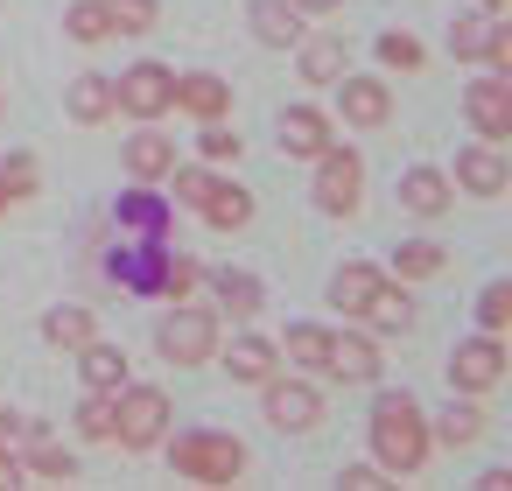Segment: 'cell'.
Returning <instances> with one entry per match:
<instances>
[{
    "mask_svg": "<svg viewBox=\"0 0 512 491\" xmlns=\"http://www.w3.org/2000/svg\"><path fill=\"white\" fill-rule=\"evenodd\" d=\"M372 456H379V470H393V477H407V470L428 463V421H421L414 393H386V400L372 407Z\"/></svg>",
    "mask_w": 512,
    "mask_h": 491,
    "instance_id": "1",
    "label": "cell"
},
{
    "mask_svg": "<svg viewBox=\"0 0 512 491\" xmlns=\"http://www.w3.org/2000/svg\"><path fill=\"white\" fill-rule=\"evenodd\" d=\"M169 463H176V477H190V484H232V477L246 470V442L197 428V435H176V442H169Z\"/></svg>",
    "mask_w": 512,
    "mask_h": 491,
    "instance_id": "2",
    "label": "cell"
},
{
    "mask_svg": "<svg viewBox=\"0 0 512 491\" xmlns=\"http://www.w3.org/2000/svg\"><path fill=\"white\" fill-rule=\"evenodd\" d=\"M155 351L169 358V365H211L218 358V316L211 309H190V302H176L162 323H155Z\"/></svg>",
    "mask_w": 512,
    "mask_h": 491,
    "instance_id": "3",
    "label": "cell"
},
{
    "mask_svg": "<svg viewBox=\"0 0 512 491\" xmlns=\"http://www.w3.org/2000/svg\"><path fill=\"white\" fill-rule=\"evenodd\" d=\"M162 428H169V393H162V386H120V393H113V442L155 449Z\"/></svg>",
    "mask_w": 512,
    "mask_h": 491,
    "instance_id": "4",
    "label": "cell"
},
{
    "mask_svg": "<svg viewBox=\"0 0 512 491\" xmlns=\"http://www.w3.org/2000/svg\"><path fill=\"white\" fill-rule=\"evenodd\" d=\"M358 197H365V162H358V148H337V141H330V148L316 155V211L351 218Z\"/></svg>",
    "mask_w": 512,
    "mask_h": 491,
    "instance_id": "5",
    "label": "cell"
},
{
    "mask_svg": "<svg viewBox=\"0 0 512 491\" xmlns=\"http://www.w3.org/2000/svg\"><path fill=\"white\" fill-rule=\"evenodd\" d=\"M176 106V71L162 64H134L120 85H113V113H134V120H162Z\"/></svg>",
    "mask_w": 512,
    "mask_h": 491,
    "instance_id": "6",
    "label": "cell"
},
{
    "mask_svg": "<svg viewBox=\"0 0 512 491\" xmlns=\"http://www.w3.org/2000/svg\"><path fill=\"white\" fill-rule=\"evenodd\" d=\"M463 113H470V127H477V141H512V85H505V71L477 78V85L463 92Z\"/></svg>",
    "mask_w": 512,
    "mask_h": 491,
    "instance_id": "7",
    "label": "cell"
},
{
    "mask_svg": "<svg viewBox=\"0 0 512 491\" xmlns=\"http://www.w3.org/2000/svg\"><path fill=\"white\" fill-rule=\"evenodd\" d=\"M498 379H505V344L498 337H470V344L449 351V386L456 393H491Z\"/></svg>",
    "mask_w": 512,
    "mask_h": 491,
    "instance_id": "8",
    "label": "cell"
},
{
    "mask_svg": "<svg viewBox=\"0 0 512 491\" xmlns=\"http://www.w3.org/2000/svg\"><path fill=\"white\" fill-rule=\"evenodd\" d=\"M267 421H274L281 435H302V428L323 421V393L302 386V379H267Z\"/></svg>",
    "mask_w": 512,
    "mask_h": 491,
    "instance_id": "9",
    "label": "cell"
},
{
    "mask_svg": "<svg viewBox=\"0 0 512 491\" xmlns=\"http://www.w3.org/2000/svg\"><path fill=\"white\" fill-rule=\"evenodd\" d=\"M456 183H463L470 197H505V183H512L505 141H477V148H463V155H456Z\"/></svg>",
    "mask_w": 512,
    "mask_h": 491,
    "instance_id": "10",
    "label": "cell"
},
{
    "mask_svg": "<svg viewBox=\"0 0 512 491\" xmlns=\"http://www.w3.org/2000/svg\"><path fill=\"white\" fill-rule=\"evenodd\" d=\"M323 372L344 379V386H365V379H379V344L358 337V330H337L330 351H323Z\"/></svg>",
    "mask_w": 512,
    "mask_h": 491,
    "instance_id": "11",
    "label": "cell"
},
{
    "mask_svg": "<svg viewBox=\"0 0 512 491\" xmlns=\"http://www.w3.org/2000/svg\"><path fill=\"white\" fill-rule=\"evenodd\" d=\"M337 106H344L351 127H386V120H393V92H386L379 78H344V85H337Z\"/></svg>",
    "mask_w": 512,
    "mask_h": 491,
    "instance_id": "12",
    "label": "cell"
},
{
    "mask_svg": "<svg viewBox=\"0 0 512 491\" xmlns=\"http://www.w3.org/2000/svg\"><path fill=\"white\" fill-rule=\"evenodd\" d=\"M176 106L197 113V120H225L232 113V85L218 71H190V78H176Z\"/></svg>",
    "mask_w": 512,
    "mask_h": 491,
    "instance_id": "13",
    "label": "cell"
},
{
    "mask_svg": "<svg viewBox=\"0 0 512 491\" xmlns=\"http://www.w3.org/2000/svg\"><path fill=\"white\" fill-rule=\"evenodd\" d=\"M281 148L302 155V162H316V155L330 148V120H323L316 106H288V113H281Z\"/></svg>",
    "mask_w": 512,
    "mask_h": 491,
    "instance_id": "14",
    "label": "cell"
},
{
    "mask_svg": "<svg viewBox=\"0 0 512 491\" xmlns=\"http://www.w3.org/2000/svg\"><path fill=\"white\" fill-rule=\"evenodd\" d=\"M449 197H456V190H449L442 169H407V176H400V211H414V218H442Z\"/></svg>",
    "mask_w": 512,
    "mask_h": 491,
    "instance_id": "15",
    "label": "cell"
},
{
    "mask_svg": "<svg viewBox=\"0 0 512 491\" xmlns=\"http://www.w3.org/2000/svg\"><path fill=\"white\" fill-rule=\"evenodd\" d=\"M274 365H281V351H274L267 337H232V344H225V372H232L239 386H267Z\"/></svg>",
    "mask_w": 512,
    "mask_h": 491,
    "instance_id": "16",
    "label": "cell"
},
{
    "mask_svg": "<svg viewBox=\"0 0 512 491\" xmlns=\"http://www.w3.org/2000/svg\"><path fill=\"white\" fill-rule=\"evenodd\" d=\"M197 211H204V225H211V232H246V225H253V197H246L239 183H211Z\"/></svg>",
    "mask_w": 512,
    "mask_h": 491,
    "instance_id": "17",
    "label": "cell"
},
{
    "mask_svg": "<svg viewBox=\"0 0 512 491\" xmlns=\"http://www.w3.org/2000/svg\"><path fill=\"white\" fill-rule=\"evenodd\" d=\"M246 22H253V36H260L267 50H295V43H302V15L288 8V0H253Z\"/></svg>",
    "mask_w": 512,
    "mask_h": 491,
    "instance_id": "18",
    "label": "cell"
},
{
    "mask_svg": "<svg viewBox=\"0 0 512 491\" xmlns=\"http://www.w3.org/2000/svg\"><path fill=\"white\" fill-rule=\"evenodd\" d=\"M127 169H134V183L169 176V169H176V141H169V134H155V127H141V134L127 141Z\"/></svg>",
    "mask_w": 512,
    "mask_h": 491,
    "instance_id": "19",
    "label": "cell"
},
{
    "mask_svg": "<svg viewBox=\"0 0 512 491\" xmlns=\"http://www.w3.org/2000/svg\"><path fill=\"white\" fill-rule=\"evenodd\" d=\"M64 106H71V120L78 127H99V120H113V78H71V92H64Z\"/></svg>",
    "mask_w": 512,
    "mask_h": 491,
    "instance_id": "20",
    "label": "cell"
},
{
    "mask_svg": "<svg viewBox=\"0 0 512 491\" xmlns=\"http://www.w3.org/2000/svg\"><path fill=\"white\" fill-rule=\"evenodd\" d=\"M22 435H29V470H36V477H57V484L78 477V456H71L64 442H50L43 421H22Z\"/></svg>",
    "mask_w": 512,
    "mask_h": 491,
    "instance_id": "21",
    "label": "cell"
},
{
    "mask_svg": "<svg viewBox=\"0 0 512 491\" xmlns=\"http://www.w3.org/2000/svg\"><path fill=\"white\" fill-rule=\"evenodd\" d=\"M372 288H379V274H372L365 260H351V267L330 274V309H337V316H358V309L372 302Z\"/></svg>",
    "mask_w": 512,
    "mask_h": 491,
    "instance_id": "22",
    "label": "cell"
},
{
    "mask_svg": "<svg viewBox=\"0 0 512 491\" xmlns=\"http://www.w3.org/2000/svg\"><path fill=\"white\" fill-rule=\"evenodd\" d=\"M43 337H50L57 351H85V344L99 337V323H92V309H50V316H43Z\"/></svg>",
    "mask_w": 512,
    "mask_h": 491,
    "instance_id": "23",
    "label": "cell"
},
{
    "mask_svg": "<svg viewBox=\"0 0 512 491\" xmlns=\"http://www.w3.org/2000/svg\"><path fill=\"white\" fill-rule=\"evenodd\" d=\"M85 386L92 393H120L127 386V351H113V344H85Z\"/></svg>",
    "mask_w": 512,
    "mask_h": 491,
    "instance_id": "24",
    "label": "cell"
},
{
    "mask_svg": "<svg viewBox=\"0 0 512 491\" xmlns=\"http://www.w3.org/2000/svg\"><path fill=\"white\" fill-rule=\"evenodd\" d=\"M302 78H309V85H337V78H344V36L302 43Z\"/></svg>",
    "mask_w": 512,
    "mask_h": 491,
    "instance_id": "25",
    "label": "cell"
},
{
    "mask_svg": "<svg viewBox=\"0 0 512 491\" xmlns=\"http://www.w3.org/2000/svg\"><path fill=\"white\" fill-rule=\"evenodd\" d=\"M358 316H365L372 330H407V323H414V302H407V288H386V281H379Z\"/></svg>",
    "mask_w": 512,
    "mask_h": 491,
    "instance_id": "26",
    "label": "cell"
},
{
    "mask_svg": "<svg viewBox=\"0 0 512 491\" xmlns=\"http://www.w3.org/2000/svg\"><path fill=\"white\" fill-rule=\"evenodd\" d=\"M36 197V155H8L0 162V218H8V204H29Z\"/></svg>",
    "mask_w": 512,
    "mask_h": 491,
    "instance_id": "27",
    "label": "cell"
},
{
    "mask_svg": "<svg viewBox=\"0 0 512 491\" xmlns=\"http://www.w3.org/2000/svg\"><path fill=\"white\" fill-rule=\"evenodd\" d=\"M99 8H106V22H113V36H148L155 29V0H99Z\"/></svg>",
    "mask_w": 512,
    "mask_h": 491,
    "instance_id": "28",
    "label": "cell"
},
{
    "mask_svg": "<svg viewBox=\"0 0 512 491\" xmlns=\"http://www.w3.org/2000/svg\"><path fill=\"white\" fill-rule=\"evenodd\" d=\"M393 260H400V281H428V274H442V267H449V253H442L435 239H407Z\"/></svg>",
    "mask_w": 512,
    "mask_h": 491,
    "instance_id": "29",
    "label": "cell"
},
{
    "mask_svg": "<svg viewBox=\"0 0 512 491\" xmlns=\"http://www.w3.org/2000/svg\"><path fill=\"white\" fill-rule=\"evenodd\" d=\"M484 428H491V421H484V407H449V414L435 421V435H442L449 449H470V442H484Z\"/></svg>",
    "mask_w": 512,
    "mask_h": 491,
    "instance_id": "30",
    "label": "cell"
},
{
    "mask_svg": "<svg viewBox=\"0 0 512 491\" xmlns=\"http://www.w3.org/2000/svg\"><path fill=\"white\" fill-rule=\"evenodd\" d=\"M323 351H330V330H316V323H295V330H288V365L323 372Z\"/></svg>",
    "mask_w": 512,
    "mask_h": 491,
    "instance_id": "31",
    "label": "cell"
},
{
    "mask_svg": "<svg viewBox=\"0 0 512 491\" xmlns=\"http://www.w3.org/2000/svg\"><path fill=\"white\" fill-rule=\"evenodd\" d=\"M64 36H71V43H106V36H113V22H106L99 0H78V8L64 15Z\"/></svg>",
    "mask_w": 512,
    "mask_h": 491,
    "instance_id": "32",
    "label": "cell"
},
{
    "mask_svg": "<svg viewBox=\"0 0 512 491\" xmlns=\"http://www.w3.org/2000/svg\"><path fill=\"white\" fill-rule=\"evenodd\" d=\"M477 323H484V337H505V323H512V281H491L477 295Z\"/></svg>",
    "mask_w": 512,
    "mask_h": 491,
    "instance_id": "33",
    "label": "cell"
},
{
    "mask_svg": "<svg viewBox=\"0 0 512 491\" xmlns=\"http://www.w3.org/2000/svg\"><path fill=\"white\" fill-rule=\"evenodd\" d=\"M78 428H85V442H113V393H92L78 407Z\"/></svg>",
    "mask_w": 512,
    "mask_h": 491,
    "instance_id": "34",
    "label": "cell"
},
{
    "mask_svg": "<svg viewBox=\"0 0 512 491\" xmlns=\"http://www.w3.org/2000/svg\"><path fill=\"white\" fill-rule=\"evenodd\" d=\"M484 43H491V22H484V15H463V22L449 29V50H456V57H484Z\"/></svg>",
    "mask_w": 512,
    "mask_h": 491,
    "instance_id": "35",
    "label": "cell"
},
{
    "mask_svg": "<svg viewBox=\"0 0 512 491\" xmlns=\"http://www.w3.org/2000/svg\"><path fill=\"white\" fill-rule=\"evenodd\" d=\"M197 155H204V162H239V155H246V141H239V134H225L218 120H204V141H197Z\"/></svg>",
    "mask_w": 512,
    "mask_h": 491,
    "instance_id": "36",
    "label": "cell"
},
{
    "mask_svg": "<svg viewBox=\"0 0 512 491\" xmlns=\"http://www.w3.org/2000/svg\"><path fill=\"white\" fill-rule=\"evenodd\" d=\"M218 302H225L232 316H253V309H260V288H253L246 274H218Z\"/></svg>",
    "mask_w": 512,
    "mask_h": 491,
    "instance_id": "37",
    "label": "cell"
},
{
    "mask_svg": "<svg viewBox=\"0 0 512 491\" xmlns=\"http://www.w3.org/2000/svg\"><path fill=\"white\" fill-rule=\"evenodd\" d=\"M379 57H386L393 71H421V43H414V36H400V29H393V36H379Z\"/></svg>",
    "mask_w": 512,
    "mask_h": 491,
    "instance_id": "38",
    "label": "cell"
},
{
    "mask_svg": "<svg viewBox=\"0 0 512 491\" xmlns=\"http://www.w3.org/2000/svg\"><path fill=\"white\" fill-rule=\"evenodd\" d=\"M176 176V197L183 204H204V190H211V169H169Z\"/></svg>",
    "mask_w": 512,
    "mask_h": 491,
    "instance_id": "39",
    "label": "cell"
},
{
    "mask_svg": "<svg viewBox=\"0 0 512 491\" xmlns=\"http://www.w3.org/2000/svg\"><path fill=\"white\" fill-rule=\"evenodd\" d=\"M484 64H491V71H512V29H498V22H491V43H484Z\"/></svg>",
    "mask_w": 512,
    "mask_h": 491,
    "instance_id": "40",
    "label": "cell"
},
{
    "mask_svg": "<svg viewBox=\"0 0 512 491\" xmlns=\"http://www.w3.org/2000/svg\"><path fill=\"white\" fill-rule=\"evenodd\" d=\"M344 484H351V491H379V484H386V477H379V470H372V463H351V470H344Z\"/></svg>",
    "mask_w": 512,
    "mask_h": 491,
    "instance_id": "41",
    "label": "cell"
},
{
    "mask_svg": "<svg viewBox=\"0 0 512 491\" xmlns=\"http://www.w3.org/2000/svg\"><path fill=\"white\" fill-rule=\"evenodd\" d=\"M288 8H295V15H337L344 0H288Z\"/></svg>",
    "mask_w": 512,
    "mask_h": 491,
    "instance_id": "42",
    "label": "cell"
},
{
    "mask_svg": "<svg viewBox=\"0 0 512 491\" xmlns=\"http://www.w3.org/2000/svg\"><path fill=\"white\" fill-rule=\"evenodd\" d=\"M15 484H22V463H15L8 449H0V491H15Z\"/></svg>",
    "mask_w": 512,
    "mask_h": 491,
    "instance_id": "43",
    "label": "cell"
},
{
    "mask_svg": "<svg viewBox=\"0 0 512 491\" xmlns=\"http://www.w3.org/2000/svg\"><path fill=\"white\" fill-rule=\"evenodd\" d=\"M15 428H22L15 414H0V449H8V442H15Z\"/></svg>",
    "mask_w": 512,
    "mask_h": 491,
    "instance_id": "44",
    "label": "cell"
},
{
    "mask_svg": "<svg viewBox=\"0 0 512 491\" xmlns=\"http://www.w3.org/2000/svg\"><path fill=\"white\" fill-rule=\"evenodd\" d=\"M505 8H512V0H484V15H505Z\"/></svg>",
    "mask_w": 512,
    "mask_h": 491,
    "instance_id": "45",
    "label": "cell"
}]
</instances>
